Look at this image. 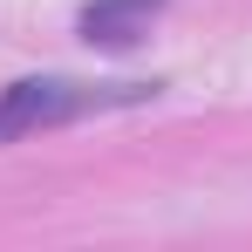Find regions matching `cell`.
<instances>
[{"label":"cell","mask_w":252,"mask_h":252,"mask_svg":"<svg viewBox=\"0 0 252 252\" xmlns=\"http://www.w3.org/2000/svg\"><path fill=\"white\" fill-rule=\"evenodd\" d=\"M143 95H157V82H14L0 95V143H14V136H34V129H62L75 123V116H102V109H129V102H143Z\"/></svg>","instance_id":"cell-1"},{"label":"cell","mask_w":252,"mask_h":252,"mask_svg":"<svg viewBox=\"0 0 252 252\" xmlns=\"http://www.w3.org/2000/svg\"><path fill=\"white\" fill-rule=\"evenodd\" d=\"M157 14H164V0H89L75 28H82V41H95V48H129V41L150 34Z\"/></svg>","instance_id":"cell-2"}]
</instances>
